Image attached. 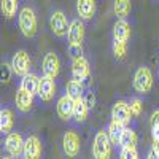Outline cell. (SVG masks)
Masks as SVG:
<instances>
[{
  "label": "cell",
  "mask_w": 159,
  "mask_h": 159,
  "mask_svg": "<svg viewBox=\"0 0 159 159\" xmlns=\"http://www.w3.org/2000/svg\"><path fill=\"white\" fill-rule=\"evenodd\" d=\"M18 25L19 30L25 38H34L38 30L37 15L32 7H22L18 13Z\"/></svg>",
  "instance_id": "6da1fadb"
},
{
  "label": "cell",
  "mask_w": 159,
  "mask_h": 159,
  "mask_svg": "<svg viewBox=\"0 0 159 159\" xmlns=\"http://www.w3.org/2000/svg\"><path fill=\"white\" fill-rule=\"evenodd\" d=\"M113 143L107 130H97L92 140V157L94 159H111Z\"/></svg>",
  "instance_id": "7a4b0ae2"
},
{
  "label": "cell",
  "mask_w": 159,
  "mask_h": 159,
  "mask_svg": "<svg viewBox=\"0 0 159 159\" xmlns=\"http://www.w3.org/2000/svg\"><path fill=\"white\" fill-rule=\"evenodd\" d=\"M153 73L150 70V67L147 65H142L139 67L134 73V81H132V86L134 89L139 92V94H148V92L153 89Z\"/></svg>",
  "instance_id": "3957f363"
},
{
  "label": "cell",
  "mask_w": 159,
  "mask_h": 159,
  "mask_svg": "<svg viewBox=\"0 0 159 159\" xmlns=\"http://www.w3.org/2000/svg\"><path fill=\"white\" fill-rule=\"evenodd\" d=\"M11 70L15 75L18 76H25L27 73H30V65H32V61H30V56L27 51L24 49H19L16 51L11 57Z\"/></svg>",
  "instance_id": "277c9868"
},
{
  "label": "cell",
  "mask_w": 159,
  "mask_h": 159,
  "mask_svg": "<svg viewBox=\"0 0 159 159\" xmlns=\"http://www.w3.org/2000/svg\"><path fill=\"white\" fill-rule=\"evenodd\" d=\"M69 27H70V22H69L67 16H65V13L61 11V10H56L51 15V18H49V29H51V32L54 34L57 38H64V37H67V34H69Z\"/></svg>",
  "instance_id": "5b68a950"
},
{
  "label": "cell",
  "mask_w": 159,
  "mask_h": 159,
  "mask_svg": "<svg viewBox=\"0 0 159 159\" xmlns=\"http://www.w3.org/2000/svg\"><path fill=\"white\" fill-rule=\"evenodd\" d=\"M62 150L64 154L73 159L80 154V150H81V140H80V135L75 130H67L62 137Z\"/></svg>",
  "instance_id": "8992f818"
},
{
  "label": "cell",
  "mask_w": 159,
  "mask_h": 159,
  "mask_svg": "<svg viewBox=\"0 0 159 159\" xmlns=\"http://www.w3.org/2000/svg\"><path fill=\"white\" fill-rule=\"evenodd\" d=\"M42 73L43 76L48 78H57V75L61 73V61L57 57L56 52H46L43 62H42Z\"/></svg>",
  "instance_id": "52a82bcc"
},
{
  "label": "cell",
  "mask_w": 159,
  "mask_h": 159,
  "mask_svg": "<svg viewBox=\"0 0 159 159\" xmlns=\"http://www.w3.org/2000/svg\"><path fill=\"white\" fill-rule=\"evenodd\" d=\"M43 154V145L37 135H29L24 142V151L22 157L24 159H42Z\"/></svg>",
  "instance_id": "ba28073f"
},
{
  "label": "cell",
  "mask_w": 159,
  "mask_h": 159,
  "mask_svg": "<svg viewBox=\"0 0 159 159\" xmlns=\"http://www.w3.org/2000/svg\"><path fill=\"white\" fill-rule=\"evenodd\" d=\"M24 142L25 139H22L19 132H10V134H7V139H5V151L11 157H18L24 151Z\"/></svg>",
  "instance_id": "9c48e42d"
},
{
  "label": "cell",
  "mask_w": 159,
  "mask_h": 159,
  "mask_svg": "<svg viewBox=\"0 0 159 159\" xmlns=\"http://www.w3.org/2000/svg\"><path fill=\"white\" fill-rule=\"evenodd\" d=\"M132 111H130V107H129V102L126 100H118L113 103L111 107V119L115 121H119L123 123L124 126H127L130 121H132Z\"/></svg>",
  "instance_id": "30bf717a"
},
{
  "label": "cell",
  "mask_w": 159,
  "mask_h": 159,
  "mask_svg": "<svg viewBox=\"0 0 159 159\" xmlns=\"http://www.w3.org/2000/svg\"><path fill=\"white\" fill-rule=\"evenodd\" d=\"M89 75H91V67L84 56L72 61V80H76V81L83 83L89 78Z\"/></svg>",
  "instance_id": "8fae6325"
},
{
  "label": "cell",
  "mask_w": 159,
  "mask_h": 159,
  "mask_svg": "<svg viewBox=\"0 0 159 159\" xmlns=\"http://www.w3.org/2000/svg\"><path fill=\"white\" fill-rule=\"evenodd\" d=\"M73 108H75V100L70 96L64 94L59 97V100L56 103V111L62 121H69V119L73 118Z\"/></svg>",
  "instance_id": "7c38bea8"
},
{
  "label": "cell",
  "mask_w": 159,
  "mask_h": 159,
  "mask_svg": "<svg viewBox=\"0 0 159 159\" xmlns=\"http://www.w3.org/2000/svg\"><path fill=\"white\" fill-rule=\"evenodd\" d=\"M84 22L83 19H73L70 21V27H69V34H67V40L69 45H81L84 40Z\"/></svg>",
  "instance_id": "4fadbf2b"
},
{
  "label": "cell",
  "mask_w": 159,
  "mask_h": 159,
  "mask_svg": "<svg viewBox=\"0 0 159 159\" xmlns=\"http://www.w3.org/2000/svg\"><path fill=\"white\" fill-rule=\"evenodd\" d=\"M56 96V83L52 78H48V76H42L40 80V88H38V97L40 100L43 102H49L52 100Z\"/></svg>",
  "instance_id": "5bb4252c"
},
{
  "label": "cell",
  "mask_w": 159,
  "mask_h": 159,
  "mask_svg": "<svg viewBox=\"0 0 159 159\" xmlns=\"http://www.w3.org/2000/svg\"><path fill=\"white\" fill-rule=\"evenodd\" d=\"M96 0H76V13L80 19L83 21H91L96 15Z\"/></svg>",
  "instance_id": "9a60e30c"
},
{
  "label": "cell",
  "mask_w": 159,
  "mask_h": 159,
  "mask_svg": "<svg viewBox=\"0 0 159 159\" xmlns=\"http://www.w3.org/2000/svg\"><path fill=\"white\" fill-rule=\"evenodd\" d=\"M15 103H16V108L22 113H27L32 110L34 107V94L24 91V89H18L16 91V97H15Z\"/></svg>",
  "instance_id": "2e32d148"
},
{
  "label": "cell",
  "mask_w": 159,
  "mask_h": 159,
  "mask_svg": "<svg viewBox=\"0 0 159 159\" xmlns=\"http://www.w3.org/2000/svg\"><path fill=\"white\" fill-rule=\"evenodd\" d=\"M130 24L126 19H118L113 25V40H118V42H124L127 43V40L130 38Z\"/></svg>",
  "instance_id": "e0dca14e"
},
{
  "label": "cell",
  "mask_w": 159,
  "mask_h": 159,
  "mask_svg": "<svg viewBox=\"0 0 159 159\" xmlns=\"http://www.w3.org/2000/svg\"><path fill=\"white\" fill-rule=\"evenodd\" d=\"M40 80L42 78H38L35 73H27L25 76H22L21 80V83H19V88L24 89V91H27L30 92V94H38V88H40Z\"/></svg>",
  "instance_id": "ac0fdd59"
},
{
  "label": "cell",
  "mask_w": 159,
  "mask_h": 159,
  "mask_svg": "<svg viewBox=\"0 0 159 159\" xmlns=\"http://www.w3.org/2000/svg\"><path fill=\"white\" fill-rule=\"evenodd\" d=\"M15 124V115L8 107H2L0 110V130L2 134H10Z\"/></svg>",
  "instance_id": "d6986e66"
},
{
  "label": "cell",
  "mask_w": 159,
  "mask_h": 159,
  "mask_svg": "<svg viewBox=\"0 0 159 159\" xmlns=\"http://www.w3.org/2000/svg\"><path fill=\"white\" fill-rule=\"evenodd\" d=\"M124 129H126V126L123 123H119V121H115V119H111V121L108 123L107 134H108V137H110V140H111L113 145H119Z\"/></svg>",
  "instance_id": "ffe728a7"
},
{
  "label": "cell",
  "mask_w": 159,
  "mask_h": 159,
  "mask_svg": "<svg viewBox=\"0 0 159 159\" xmlns=\"http://www.w3.org/2000/svg\"><path fill=\"white\" fill-rule=\"evenodd\" d=\"M84 86L81 81H76V80H70V81H67V84H65V94L70 96L73 100H78V99H83L84 96Z\"/></svg>",
  "instance_id": "44dd1931"
},
{
  "label": "cell",
  "mask_w": 159,
  "mask_h": 159,
  "mask_svg": "<svg viewBox=\"0 0 159 159\" xmlns=\"http://www.w3.org/2000/svg\"><path fill=\"white\" fill-rule=\"evenodd\" d=\"M132 11L130 0H113V13L118 19H126Z\"/></svg>",
  "instance_id": "7402d4cb"
},
{
  "label": "cell",
  "mask_w": 159,
  "mask_h": 159,
  "mask_svg": "<svg viewBox=\"0 0 159 159\" xmlns=\"http://www.w3.org/2000/svg\"><path fill=\"white\" fill-rule=\"evenodd\" d=\"M137 142H139V139H137L135 130L126 126V129L123 132V137H121V142H119V147L121 148H135Z\"/></svg>",
  "instance_id": "603a6c76"
},
{
  "label": "cell",
  "mask_w": 159,
  "mask_h": 159,
  "mask_svg": "<svg viewBox=\"0 0 159 159\" xmlns=\"http://www.w3.org/2000/svg\"><path fill=\"white\" fill-rule=\"evenodd\" d=\"M88 113H89V108L83 99H78L75 100V108H73V119L75 123H84L86 118H88Z\"/></svg>",
  "instance_id": "cb8c5ba5"
},
{
  "label": "cell",
  "mask_w": 159,
  "mask_h": 159,
  "mask_svg": "<svg viewBox=\"0 0 159 159\" xmlns=\"http://www.w3.org/2000/svg\"><path fill=\"white\" fill-rule=\"evenodd\" d=\"M2 13L7 19H11L19 13V0H2Z\"/></svg>",
  "instance_id": "d4e9b609"
},
{
  "label": "cell",
  "mask_w": 159,
  "mask_h": 159,
  "mask_svg": "<svg viewBox=\"0 0 159 159\" xmlns=\"http://www.w3.org/2000/svg\"><path fill=\"white\" fill-rule=\"evenodd\" d=\"M127 43L124 42H118V40H113V54L116 57V61H124L126 54H127Z\"/></svg>",
  "instance_id": "484cf974"
},
{
  "label": "cell",
  "mask_w": 159,
  "mask_h": 159,
  "mask_svg": "<svg viewBox=\"0 0 159 159\" xmlns=\"http://www.w3.org/2000/svg\"><path fill=\"white\" fill-rule=\"evenodd\" d=\"M151 135L153 140H159V110L153 111L151 115Z\"/></svg>",
  "instance_id": "4316f807"
},
{
  "label": "cell",
  "mask_w": 159,
  "mask_h": 159,
  "mask_svg": "<svg viewBox=\"0 0 159 159\" xmlns=\"http://www.w3.org/2000/svg\"><path fill=\"white\" fill-rule=\"evenodd\" d=\"M129 107H130L132 115L137 118V116H140L142 111H143V102H142L140 99L134 97V99H130V100H129Z\"/></svg>",
  "instance_id": "83f0119b"
},
{
  "label": "cell",
  "mask_w": 159,
  "mask_h": 159,
  "mask_svg": "<svg viewBox=\"0 0 159 159\" xmlns=\"http://www.w3.org/2000/svg\"><path fill=\"white\" fill-rule=\"evenodd\" d=\"M67 51H69V56L72 57V61L83 56V46L81 45H69Z\"/></svg>",
  "instance_id": "f1b7e54d"
},
{
  "label": "cell",
  "mask_w": 159,
  "mask_h": 159,
  "mask_svg": "<svg viewBox=\"0 0 159 159\" xmlns=\"http://www.w3.org/2000/svg\"><path fill=\"white\" fill-rule=\"evenodd\" d=\"M119 159H139V153L135 148H121Z\"/></svg>",
  "instance_id": "f546056e"
},
{
  "label": "cell",
  "mask_w": 159,
  "mask_h": 159,
  "mask_svg": "<svg viewBox=\"0 0 159 159\" xmlns=\"http://www.w3.org/2000/svg\"><path fill=\"white\" fill-rule=\"evenodd\" d=\"M83 100L86 102V105H88L89 110L94 108V105H96V94H94L92 91H86L84 96H83Z\"/></svg>",
  "instance_id": "4dcf8cb0"
},
{
  "label": "cell",
  "mask_w": 159,
  "mask_h": 159,
  "mask_svg": "<svg viewBox=\"0 0 159 159\" xmlns=\"http://www.w3.org/2000/svg\"><path fill=\"white\" fill-rule=\"evenodd\" d=\"M13 73V70H11V65H7V64H3L2 65V81H10V75Z\"/></svg>",
  "instance_id": "1f68e13d"
},
{
  "label": "cell",
  "mask_w": 159,
  "mask_h": 159,
  "mask_svg": "<svg viewBox=\"0 0 159 159\" xmlns=\"http://www.w3.org/2000/svg\"><path fill=\"white\" fill-rule=\"evenodd\" d=\"M147 159H159V154H157L154 150H150L148 154H147Z\"/></svg>",
  "instance_id": "d6a6232c"
},
{
  "label": "cell",
  "mask_w": 159,
  "mask_h": 159,
  "mask_svg": "<svg viewBox=\"0 0 159 159\" xmlns=\"http://www.w3.org/2000/svg\"><path fill=\"white\" fill-rule=\"evenodd\" d=\"M151 150H154L157 154H159V140H153V145H151Z\"/></svg>",
  "instance_id": "836d02e7"
},
{
  "label": "cell",
  "mask_w": 159,
  "mask_h": 159,
  "mask_svg": "<svg viewBox=\"0 0 159 159\" xmlns=\"http://www.w3.org/2000/svg\"><path fill=\"white\" fill-rule=\"evenodd\" d=\"M157 80H159V70H157Z\"/></svg>",
  "instance_id": "e575fe53"
},
{
  "label": "cell",
  "mask_w": 159,
  "mask_h": 159,
  "mask_svg": "<svg viewBox=\"0 0 159 159\" xmlns=\"http://www.w3.org/2000/svg\"><path fill=\"white\" fill-rule=\"evenodd\" d=\"M3 159H11V157H3Z\"/></svg>",
  "instance_id": "d590c367"
}]
</instances>
